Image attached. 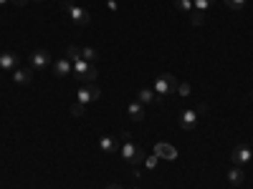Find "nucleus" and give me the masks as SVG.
Masks as SVG:
<instances>
[{
    "label": "nucleus",
    "instance_id": "f257e3e1",
    "mask_svg": "<svg viewBox=\"0 0 253 189\" xmlns=\"http://www.w3.org/2000/svg\"><path fill=\"white\" fill-rule=\"evenodd\" d=\"M122 136H124V144L119 146L122 159H124V161H129V164H139V161H144V149H142V146H137V144L129 139V134H122Z\"/></svg>",
    "mask_w": 253,
    "mask_h": 189
},
{
    "label": "nucleus",
    "instance_id": "f03ea898",
    "mask_svg": "<svg viewBox=\"0 0 253 189\" xmlns=\"http://www.w3.org/2000/svg\"><path fill=\"white\" fill-rule=\"evenodd\" d=\"M63 13H66V18L71 20L74 26H89L91 23V15L86 8H81L76 3H71V0H63Z\"/></svg>",
    "mask_w": 253,
    "mask_h": 189
},
{
    "label": "nucleus",
    "instance_id": "7ed1b4c3",
    "mask_svg": "<svg viewBox=\"0 0 253 189\" xmlns=\"http://www.w3.org/2000/svg\"><path fill=\"white\" fill-rule=\"evenodd\" d=\"M177 91V78L172 73H162L155 78V94L162 98V96H172Z\"/></svg>",
    "mask_w": 253,
    "mask_h": 189
},
{
    "label": "nucleus",
    "instance_id": "20e7f679",
    "mask_svg": "<svg viewBox=\"0 0 253 189\" xmlns=\"http://www.w3.org/2000/svg\"><path fill=\"white\" fill-rule=\"evenodd\" d=\"M74 63V73H76V78L81 81V83H94L96 81V68L94 66H89V61H84V58H76V61H71Z\"/></svg>",
    "mask_w": 253,
    "mask_h": 189
},
{
    "label": "nucleus",
    "instance_id": "39448f33",
    "mask_svg": "<svg viewBox=\"0 0 253 189\" xmlns=\"http://www.w3.org/2000/svg\"><path fill=\"white\" fill-rule=\"evenodd\" d=\"M28 63H31L33 71H43L48 63H51V53H48L46 48H38V51H33V53L28 56Z\"/></svg>",
    "mask_w": 253,
    "mask_h": 189
},
{
    "label": "nucleus",
    "instance_id": "423d86ee",
    "mask_svg": "<svg viewBox=\"0 0 253 189\" xmlns=\"http://www.w3.org/2000/svg\"><path fill=\"white\" fill-rule=\"evenodd\" d=\"M198 121H200V114L193 111V109H187L180 114V129L182 131H195L198 129Z\"/></svg>",
    "mask_w": 253,
    "mask_h": 189
},
{
    "label": "nucleus",
    "instance_id": "0eeeda50",
    "mask_svg": "<svg viewBox=\"0 0 253 189\" xmlns=\"http://www.w3.org/2000/svg\"><path fill=\"white\" fill-rule=\"evenodd\" d=\"M99 96H101V91L96 86H86V83H84V86L79 89V94H76L81 106H86V103H91V101H99Z\"/></svg>",
    "mask_w": 253,
    "mask_h": 189
},
{
    "label": "nucleus",
    "instance_id": "6e6552de",
    "mask_svg": "<svg viewBox=\"0 0 253 189\" xmlns=\"http://www.w3.org/2000/svg\"><path fill=\"white\" fill-rule=\"evenodd\" d=\"M251 149H248V146L246 144H241V146H236V149L233 152H230V161H233L236 166H243V164H248L251 161Z\"/></svg>",
    "mask_w": 253,
    "mask_h": 189
},
{
    "label": "nucleus",
    "instance_id": "1a4fd4ad",
    "mask_svg": "<svg viewBox=\"0 0 253 189\" xmlns=\"http://www.w3.org/2000/svg\"><path fill=\"white\" fill-rule=\"evenodd\" d=\"M71 71H74V63H71L66 56H63V58H58V61L53 63V76H56V78H66Z\"/></svg>",
    "mask_w": 253,
    "mask_h": 189
},
{
    "label": "nucleus",
    "instance_id": "9d476101",
    "mask_svg": "<svg viewBox=\"0 0 253 189\" xmlns=\"http://www.w3.org/2000/svg\"><path fill=\"white\" fill-rule=\"evenodd\" d=\"M155 154H157L160 159H167V161H172V159H177V149H175L172 144H165V141L155 146Z\"/></svg>",
    "mask_w": 253,
    "mask_h": 189
},
{
    "label": "nucleus",
    "instance_id": "9b49d317",
    "mask_svg": "<svg viewBox=\"0 0 253 189\" xmlns=\"http://www.w3.org/2000/svg\"><path fill=\"white\" fill-rule=\"evenodd\" d=\"M99 149H101L104 154H117V152H119L117 136H101V139H99Z\"/></svg>",
    "mask_w": 253,
    "mask_h": 189
},
{
    "label": "nucleus",
    "instance_id": "f8f14e48",
    "mask_svg": "<svg viewBox=\"0 0 253 189\" xmlns=\"http://www.w3.org/2000/svg\"><path fill=\"white\" fill-rule=\"evenodd\" d=\"M18 68V56L5 51V53H0V71H15Z\"/></svg>",
    "mask_w": 253,
    "mask_h": 189
},
{
    "label": "nucleus",
    "instance_id": "ddd939ff",
    "mask_svg": "<svg viewBox=\"0 0 253 189\" xmlns=\"http://www.w3.org/2000/svg\"><path fill=\"white\" fill-rule=\"evenodd\" d=\"M144 106H142V103L139 101H129V103H126V116H129L132 121H142L144 119Z\"/></svg>",
    "mask_w": 253,
    "mask_h": 189
},
{
    "label": "nucleus",
    "instance_id": "4468645a",
    "mask_svg": "<svg viewBox=\"0 0 253 189\" xmlns=\"http://www.w3.org/2000/svg\"><path fill=\"white\" fill-rule=\"evenodd\" d=\"M137 101L142 103V106H150V103H157L160 96L155 94V89H139L137 91Z\"/></svg>",
    "mask_w": 253,
    "mask_h": 189
},
{
    "label": "nucleus",
    "instance_id": "2eb2a0df",
    "mask_svg": "<svg viewBox=\"0 0 253 189\" xmlns=\"http://www.w3.org/2000/svg\"><path fill=\"white\" fill-rule=\"evenodd\" d=\"M31 78H33V68H31V66H28V68H15V71H13V81L18 83V86L31 83Z\"/></svg>",
    "mask_w": 253,
    "mask_h": 189
},
{
    "label": "nucleus",
    "instance_id": "dca6fc26",
    "mask_svg": "<svg viewBox=\"0 0 253 189\" xmlns=\"http://www.w3.org/2000/svg\"><path fill=\"white\" fill-rule=\"evenodd\" d=\"M243 179H246V174H243V169H241V166H233V169L228 172V182L233 184V187L243 184Z\"/></svg>",
    "mask_w": 253,
    "mask_h": 189
},
{
    "label": "nucleus",
    "instance_id": "f3484780",
    "mask_svg": "<svg viewBox=\"0 0 253 189\" xmlns=\"http://www.w3.org/2000/svg\"><path fill=\"white\" fill-rule=\"evenodd\" d=\"M175 8L180 10V13H193V0H175Z\"/></svg>",
    "mask_w": 253,
    "mask_h": 189
},
{
    "label": "nucleus",
    "instance_id": "a211bd4d",
    "mask_svg": "<svg viewBox=\"0 0 253 189\" xmlns=\"http://www.w3.org/2000/svg\"><path fill=\"white\" fill-rule=\"evenodd\" d=\"M210 3H213V0H193V13H203L205 15V10H208Z\"/></svg>",
    "mask_w": 253,
    "mask_h": 189
},
{
    "label": "nucleus",
    "instance_id": "6ab92c4d",
    "mask_svg": "<svg viewBox=\"0 0 253 189\" xmlns=\"http://www.w3.org/2000/svg\"><path fill=\"white\" fill-rule=\"evenodd\" d=\"M81 58L84 61H96L99 58V51L96 48H81Z\"/></svg>",
    "mask_w": 253,
    "mask_h": 189
},
{
    "label": "nucleus",
    "instance_id": "aec40b11",
    "mask_svg": "<svg viewBox=\"0 0 253 189\" xmlns=\"http://www.w3.org/2000/svg\"><path fill=\"white\" fill-rule=\"evenodd\" d=\"M246 3H248V0H225V5H228V8H233V10H243Z\"/></svg>",
    "mask_w": 253,
    "mask_h": 189
},
{
    "label": "nucleus",
    "instance_id": "412c9836",
    "mask_svg": "<svg viewBox=\"0 0 253 189\" xmlns=\"http://www.w3.org/2000/svg\"><path fill=\"white\" fill-rule=\"evenodd\" d=\"M190 91H193V89H190V83H177V96H190Z\"/></svg>",
    "mask_w": 253,
    "mask_h": 189
},
{
    "label": "nucleus",
    "instance_id": "4be33fe9",
    "mask_svg": "<svg viewBox=\"0 0 253 189\" xmlns=\"http://www.w3.org/2000/svg\"><path fill=\"white\" fill-rule=\"evenodd\" d=\"M157 161H160V157H157V154H152V157H147V159H144L147 169H155V166H157Z\"/></svg>",
    "mask_w": 253,
    "mask_h": 189
},
{
    "label": "nucleus",
    "instance_id": "5701e85b",
    "mask_svg": "<svg viewBox=\"0 0 253 189\" xmlns=\"http://www.w3.org/2000/svg\"><path fill=\"white\" fill-rule=\"evenodd\" d=\"M84 111H86V106H81L79 101H76L74 106H71V114H74V116H84Z\"/></svg>",
    "mask_w": 253,
    "mask_h": 189
},
{
    "label": "nucleus",
    "instance_id": "b1692460",
    "mask_svg": "<svg viewBox=\"0 0 253 189\" xmlns=\"http://www.w3.org/2000/svg\"><path fill=\"white\" fill-rule=\"evenodd\" d=\"M104 189H124V187H122V184H107Z\"/></svg>",
    "mask_w": 253,
    "mask_h": 189
},
{
    "label": "nucleus",
    "instance_id": "393cba45",
    "mask_svg": "<svg viewBox=\"0 0 253 189\" xmlns=\"http://www.w3.org/2000/svg\"><path fill=\"white\" fill-rule=\"evenodd\" d=\"M15 3H18V5H23V3H26V0H15Z\"/></svg>",
    "mask_w": 253,
    "mask_h": 189
},
{
    "label": "nucleus",
    "instance_id": "a878e982",
    "mask_svg": "<svg viewBox=\"0 0 253 189\" xmlns=\"http://www.w3.org/2000/svg\"><path fill=\"white\" fill-rule=\"evenodd\" d=\"M5 3H8V0H0V5H5Z\"/></svg>",
    "mask_w": 253,
    "mask_h": 189
},
{
    "label": "nucleus",
    "instance_id": "bb28decb",
    "mask_svg": "<svg viewBox=\"0 0 253 189\" xmlns=\"http://www.w3.org/2000/svg\"><path fill=\"white\" fill-rule=\"evenodd\" d=\"M36 3H41V0H36Z\"/></svg>",
    "mask_w": 253,
    "mask_h": 189
}]
</instances>
